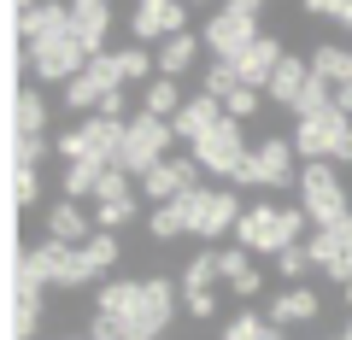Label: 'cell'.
Segmentation results:
<instances>
[{
	"label": "cell",
	"mask_w": 352,
	"mask_h": 340,
	"mask_svg": "<svg viewBox=\"0 0 352 340\" xmlns=\"http://www.w3.org/2000/svg\"><path fill=\"white\" fill-rule=\"evenodd\" d=\"M106 30H112V6L106 0H76L71 6V36L82 41L88 59H106Z\"/></svg>",
	"instance_id": "16"
},
{
	"label": "cell",
	"mask_w": 352,
	"mask_h": 340,
	"mask_svg": "<svg viewBox=\"0 0 352 340\" xmlns=\"http://www.w3.org/2000/svg\"><path fill=\"white\" fill-rule=\"evenodd\" d=\"M311 264L323 270L329 282H340V288H346L352 282V217L346 223H335V229H311Z\"/></svg>",
	"instance_id": "12"
},
{
	"label": "cell",
	"mask_w": 352,
	"mask_h": 340,
	"mask_svg": "<svg viewBox=\"0 0 352 340\" xmlns=\"http://www.w3.org/2000/svg\"><path fill=\"white\" fill-rule=\"evenodd\" d=\"M335 340H352V317H346V328H340V335H335Z\"/></svg>",
	"instance_id": "47"
},
{
	"label": "cell",
	"mask_w": 352,
	"mask_h": 340,
	"mask_svg": "<svg viewBox=\"0 0 352 340\" xmlns=\"http://www.w3.org/2000/svg\"><path fill=\"white\" fill-rule=\"evenodd\" d=\"M270 323L276 328H294V323H317L323 317V299H317V288H282L276 299H270Z\"/></svg>",
	"instance_id": "19"
},
{
	"label": "cell",
	"mask_w": 352,
	"mask_h": 340,
	"mask_svg": "<svg viewBox=\"0 0 352 340\" xmlns=\"http://www.w3.org/2000/svg\"><path fill=\"white\" fill-rule=\"evenodd\" d=\"M182 106H188V100H182V89H176L170 76H153V82H147V100H141V112H147V117H164V124H170Z\"/></svg>",
	"instance_id": "27"
},
{
	"label": "cell",
	"mask_w": 352,
	"mask_h": 340,
	"mask_svg": "<svg viewBox=\"0 0 352 340\" xmlns=\"http://www.w3.org/2000/svg\"><path fill=\"white\" fill-rule=\"evenodd\" d=\"M329 164H352V129L340 135V147H335V159H329Z\"/></svg>",
	"instance_id": "44"
},
{
	"label": "cell",
	"mask_w": 352,
	"mask_h": 340,
	"mask_svg": "<svg viewBox=\"0 0 352 340\" xmlns=\"http://www.w3.org/2000/svg\"><path fill=\"white\" fill-rule=\"evenodd\" d=\"M294 188H300V212L311 217V229H335V223L352 217L335 164H300V182H294Z\"/></svg>",
	"instance_id": "5"
},
{
	"label": "cell",
	"mask_w": 352,
	"mask_h": 340,
	"mask_svg": "<svg viewBox=\"0 0 352 340\" xmlns=\"http://www.w3.org/2000/svg\"><path fill=\"white\" fill-rule=\"evenodd\" d=\"M112 89H124V82H118L112 53H106V59H88V71L65 89V106H71V112H82V117H94V112H100V100H106Z\"/></svg>",
	"instance_id": "14"
},
{
	"label": "cell",
	"mask_w": 352,
	"mask_h": 340,
	"mask_svg": "<svg viewBox=\"0 0 352 340\" xmlns=\"http://www.w3.org/2000/svg\"><path fill=\"white\" fill-rule=\"evenodd\" d=\"M305 223L311 217L300 212V205H247V217H241V247L247 252H288V247H300V235H305Z\"/></svg>",
	"instance_id": "1"
},
{
	"label": "cell",
	"mask_w": 352,
	"mask_h": 340,
	"mask_svg": "<svg viewBox=\"0 0 352 340\" xmlns=\"http://www.w3.org/2000/svg\"><path fill=\"white\" fill-rule=\"evenodd\" d=\"M282 59H288V53H282V41H276V36H258V41H252V47L235 59V71H241V82H247V89H258V94H264Z\"/></svg>",
	"instance_id": "17"
},
{
	"label": "cell",
	"mask_w": 352,
	"mask_h": 340,
	"mask_svg": "<svg viewBox=\"0 0 352 340\" xmlns=\"http://www.w3.org/2000/svg\"><path fill=\"white\" fill-rule=\"evenodd\" d=\"M153 59H159V76H170V82H176V76L200 59V36H194V30H182V36H170L159 53H153Z\"/></svg>",
	"instance_id": "24"
},
{
	"label": "cell",
	"mask_w": 352,
	"mask_h": 340,
	"mask_svg": "<svg viewBox=\"0 0 352 340\" xmlns=\"http://www.w3.org/2000/svg\"><path fill=\"white\" fill-rule=\"evenodd\" d=\"M147 229H153V235H159V240H176V235H188V217H182V205H153V217H147Z\"/></svg>",
	"instance_id": "34"
},
{
	"label": "cell",
	"mask_w": 352,
	"mask_h": 340,
	"mask_svg": "<svg viewBox=\"0 0 352 340\" xmlns=\"http://www.w3.org/2000/svg\"><path fill=\"white\" fill-rule=\"evenodd\" d=\"M276 270H282V276H288V288H305V276H311V252H305V247H288V252H276Z\"/></svg>",
	"instance_id": "35"
},
{
	"label": "cell",
	"mask_w": 352,
	"mask_h": 340,
	"mask_svg": "<svg viewBox=\"0 0 352 340\" xmlns=\"http://www.w3.org/2000/svg\"><path fill=\"white\" fill-rule=\"evenodd\" d=\"M41 124H47V106H41V94L18 89V100H12V135H41Z\"/></svg>",
	"instance_id": "29"
},
{
	"label": "cell",
	"mask_w": 352,
	"mask_h": 340,
	"mask_svg": "<svg viewBox=\"0 0 352 340\" xmlns=\"http://www.w3.org/2000/svg\"><path fill=\"white\" fill-rule=\"evenodd\" d=\"M47 152H53L47 135H18V164H41Z\"/></svg>",
	"instance_id": "40"
},
{
	"label": "cell",
	"mask_w": 352,
	"mask_h": 340,
	"mask_svg": "<svg viewBox=\"0 0 352 340\" xmlns=\"http://www.w3.org/2000/svg\"><path fill=\"white\" fill-rule=\"evenodd\" d=\"M200 41L212 47V59H229V65H235L241 53L258 41V0H229V6H217V12L206 18Z\"/></svg>",
	"instance_id": "4"
},
{
	"label": "cell",
	"mask_w": 352,
	"mask_h": 340,
	"mask_svg": "<svg viewBox=\"0 0 352 340\" xmlns=\"http://www.w3.org/2000/svg\"><path fill=\"white\" fill-rule=\"evenodd\" d=\"M135 305H141V282H100V299H94V311H106V317H118V323H129L135 317Z\"/></svg>",
	"instance_id": "25"
},
{
	"label": "cell",
	"mask_w": 352,
	"mask_h": 340,
	"mask_svg": "<svg viewBox=\"0 0 352 340\" xmlns=\"http://www.w3.org/2000/svg\"><path fill=\"white\" fill-rule=\"evenodd\" d=\"M141 188H147L153 205H170V200H182V194H194V188H200V164H194V152H188V159H164L159 170L141 177Z\"/></svg>",
	"instance_id": "15"
},
{
	"label": "cell",
	"mask_w": 352,
	"mask_h": 340,
	"mask_svg": "<svg viewBox=\"0 0 352 340\" xmlns=\"http://www.w3.org/2000/svg\"><path fill=\"white\" fill-rule=\"evenodd\" d=\"M346 129H352V117L340 112V106H317V112H300V117H294V135H288V141H294V152H300L305 164H329Z\"/></svg>",
	"instance_id": "7"
},
{
	"label": "cell",
	"mask_w": 352,
	"mask_h": 340,
	"mask_svg": "<svg viewBox=\"0 0 352 340\" xmlns=\"http://www.w3.org/2000/svg\"><path fill=\"white\" fill-rule=\"evenodd\" d=\"M176 205H182V217H188V235H200V240L229 235V229H241V217H247V205H241L229 188H194Z\"/></svg>",
	"instance_id": "6"
},
{
	"label": "cell",
	"mask_w": 352,
	"mask_h": 340,
	"mask_svg": "<svg viewBox=\"0 0 352 340\" xmlns=\"http://www.w3.org/2000/svg\"><path fill=\"white\" fill-rule=\"evenodd\" d=\"M124 112H129V94H124V89H112V94L100 100V117H112V124H118Z\"/></svg>",
	"instance_id": "43"
},
{
	"label": "cell",
	"mask_w": 352,
	"mask_h": 340,
	"mask_svg": "<svg viewBox=\"0 0 352 340\" xmlns=\"http://www.w3.org/2000/svg\"><path fill=\"white\" fill-rule=\"evenodd\" d=\"M258 100H264V94L241 82V89H235V94H229V100H223V117H229V124H247V117L258 112Z\"/></svg>",
	"instance_id": "37"
},
{
	"label": "cell",
	"mask_w": 352,
	"mask_h": 340,
	"mask_svg": "<svg viewBox=\"0 0 352 340\" xmlns=\"http://www.w3.org/2000/svg\"><path fill=\"white\" fill-rule=\"evenodd\" d=\"M41 194V182H36V164H12V200L18 205H30Z\"/></svg>",
	"instance_id": "38"
},
{
	"label": "cell",
	"mask_w": 352,
	"mask_h": 340,
	"mask_svg": "<svg viewBox=\"0 0 352 340\" xmlns=\"http://www.w3.org/2000/svg\"><path fill=\"white\" fill-rule=\"evenodd\" d=\"M176 305H182V293H176L164 276H147V282H141V305H135V317L124 323V340H159L164 328H170Z\"/></svg>",
	"instance_id": "9"
},
{
	"label": "cell",
	"mask_w": 352,
	"mask_h": 340,
	"mask_svg": "<svg viewBox=\"0 0 352 340\" xmlns=\"http://www.w3.org/2000/svg\"><path fill=\"white\" fill-rule=\"evenodd\" d=\"M41 323V282H30L24 270H12V335H36Z\"/></svg>",
	"instance_id": "22"
},
{
	"label": "cell",
	"mask_w": 352,
	"mask_h": 340,
	"mask_svg": "<svg viewBox=\"0 0 352 340\" xmlns=\"http://www.w3.org/2000/svg\"><path fill=\"white\" fill-rule=\"evenodd\" d=\"M247 159H252V147H247V135H241V124H229V117L212 124L194 141V164H200V170H217V177H229V182H241Z\"/></svg>",
	"instance_id": "8"
},
{
	"label": "cell",
	"mask_w": 352,
	"mask_h": 340,
	"mask_svg": "<svg viewBox=\"0 0 352 340\" xmlns=\"http://www.w3.org/2000/svg\"><path fill=\"white\" fill-rule=\"evenodd\" d=\"M311 76L323 82V89H346L352 82V47H335V41L311 47Z\"/></svg>",
	"instance_id": "23"
},
{
	"label": "cell",
	"mask_w": 352,
	"mask_h": 340,
	"mask_svg": "<svg viewBox=\"0 0 352 340\" xmlns=\"http://www.w3.org/2000/svg\"><path fill=\"white\" fill-rule=\"evenodd\" d=\"M112 65H118V82H135V76H153V71H159V59H153L147 47H124V53H112Z\"/></svg>",
	"instance_id": "33"
},
{
	"label": "cell",
	"mask_w": 352,
	"mask_h": 340,
	"mask_svg": "<svg viewBox=\"0 0 352 340\" xmlns=\"http://www.w3.org/2000/svg\"><path fill=\"white\" fill-rule=\"evenodd\" d=\"M235 89H241V71H235L229 59H212V65H206V76H200V94H212V100L223 106Z\"/></svg>",
	"instance_id": "30"
},
{
	"label": "cell",
	"mask_w": 352,
	"mask_h": 340,
	"mask_svg": "<svg viewBox=\"0 0 352 340\" xmlns=\"http://www.w3.org/2000/svg\"><path fill=\"white\" fill-rule=\"evenodd\" d=\"M129 200H135L129 177H124V170H106V177H100V194H94V205H129Z\"/></svg>",
	"instance_id": "36"
},
{
	"label": "cell",
	"mask_w": 352,
	"mask_h": 340,
	"mask_svg": "<svg viewBox=\"0 0 352 340\" xmlns=\"http://www.w3.org/2000/svg\"><path fill=\"white\" fill-rule=\"evenodd\" d=\"M340 299H346V311H352V282H346V288H340Z\"/></svg>",
	"instance_id": "46"
},
{
	"label": "cell",
	"mask_w": 352,
	"mask_h": 340,
	"mask_svg": "<svg viewBox=\"0 0 352 340\" xmlns=\"http://www.w3.org/2000/svg\"><path fill=\"white\" fill-rule=\"evenodd\" d=\"M88 340H124V323L106 317V311H94V317H88Z\"/></svg>",
	"instance_id": "41"
},
{
	"label": "cell",
	"mask_w": 352,
	"mask_h": 340,
	"mask_svg": "<svg viewBox=\"0 0 352 340\" xmlns=\"http://www.w3.org/2000/svg\"><path fill=\"white\" fill-rule=\"evenodd\" d=\"M100 177H106V164H71V170H65V200L100 194Z\"/></svg>",
	"instance_id": "31"
},
{
	"label": "cell",
	"mask_w": 352,
	"mask_h": 340,
	"mask_svg": "<svg viewBox=\"0 0 352 340\" xmlns=\"http://www.w3.org/2000/svg\"><path fill=\"white\" fill-rule=\"evenodd\" d=\"M335 106H340V112L352 117V82H346V89H335Z\"/></svg>",
	"instance_id": "45"
},
{
	"label": "cell",
	"mask_w": 352,
	"mask_h": 340,
	"mask_svg": "<svg viewBox=\"0 0 352 340\" xmlns=\"http://www.w3.org/2000/svg\"><path fill=\"white\" fill-rule=\"evenodd\" d=\"M129 30H135V47H147V41H170V36H182L188 30V12L176 6V0H141L135 12H129Z\"/></svg>",
	"instance_id": "13"
},
{
	"label": "cell",
	"mask_w": 352,
	"mask_h": 340,
	"mask_svg": "<svg viewBox=\"0 0 352 340\" xmlns=\"http://www.w3.org/2000/svg\"><path fill=\"white\" fill-rule=\"evenodd\" d=\"M100 235L94 229V217L88 212H76V200H59L47 212V240H65V247H88V240Z\"/></svg>",
	"instance_id": "20"
},
{
	"label": "cell",
	"mask_w": 352,
	"mask_h": 340,
	"mask_svg": "<svg viewBox=\"0 0 352 340\" xmlns=\"http://www.w3.org/2000/svg\"><path fill=\"white\" fill-rule=\"evenodd\" d=\"M24 36H30V47H41V41H53V36H71V6H30V18H24Z\"/></svg>",
	"instance_id": "26"
},
{
	"label": "cell",
	"mask_w": 352,
	"mask_h": 340,
	"mask_svg": "<svg viewBox=\"0 0 352 340\" xmlns=\"http://www.w3.org/2000/svg\"><path fill=\"white\" fill-rule=\"evenodd\" d=\"M170 141H176V129L164 124V117L135 112L124 124V152H118L112 170H124V177H147V170H159V164L170 159Z\"/></svg>",
	"instance_id": "3"
},
{
	"label": "cell",
	"mask_w": 352,
	"mask_h": 340,
	"mask_svg": "<svg viewBox=\"0 0 352 340\" xmlns=\"http://www.w3.org/2000/svg\"><path fill=\"white\" fill-rule=\"evenodd\" d=\"M82 264H88V276L100 282L106 270L118 264V235H94V240H88V247H82Z\"/></svg>",
	"instance_id": "32"
},
{
	"label": "cell",
	"mask_w": 352,
	"mask_h": 340,
	"mask_svg": "<svg viewBox=\"0 0 352 340\" xmlns=\"http://www.w3.org/2000/svg\"><path fill=\"white\" fill-rule=\"evenodd\" d=\"M311 18H335L352 30V0H311Z\"/></svg>",
	"instance_id": "42"
},
{
	"label": "cell",
	"mask_w": 352,
	"mask_h": 340,
	"mask_svg": "<svg viewBox=\"0 0 352 340\" xmlns=\"http://www.w3.org/2000/svg\"><path fill=\"white\" fill-rule=\"evenodd\" d=\"M53 152H59L65 164H106L112 170L118 152H124V124H112V117H82L76 129H65L59 141H53Z\"/></svg>",
	"instance_id": "2"
},
{
	"label": "cell",
	"mask_w": 352,
	"mask_h": 340,
	"mask_svg": "<svg viewBox=\"0 0 352 340\" xmlns=\"http://www.w3.org/2000/svg\"><path fill=\"white\" fill-rule=\"evenodd\" d=\"M182 311H188L194 323H212L217 317V293H182Z\"/></svg>",
	"instance_id": "39"
},
{
	"label": "cell",
	"mask_w": 352,
	"mask_h": 340,
	"mask_svg": "<svg viewBox=\"0 0 352 340\" xmlns=\"http://www.w3.org/2000/svg\"><path fill=\"white\" fill-rule=\"evenodd\" d=\"M212 124H223V106H217L212 94H194V100H188V106H182V112L170 117L176 141H188V147H194V141H200V135H206V129H212Z\"/></svg>",
	"instance_id": "21"
},
{
	"label": "cell",
	"mask_w": 352,
	"mask_h": 340,
	"mask_svg": "<svg viewBox=\"0 0 352 340\" xmlns=\"http://www.w3.org/2000/svg\"><path fill=\"white\" fill-rule=\"evenodd\" d=\"M294 141L282 135H264V147H252L247 170H241V182H252V188H288V182H300V170H294Z\"/></svg>",
	"instance_id": "10"
},
{
	"label": "cell",
	"mask_w": 352,
	"mask_h": 340,
	"mask_svg": "<svg viewBox=\"0 0 352 340\" xmlns=\"http://www.w3.org/2000/svg\"><path fill=\"white\" fill-rule=\"evenodd\" d=\"M217 282H223V270H217V252H194L188 264H182V293H212Z\"/></svg>",
	"instance_id": "28"
},
{
	"label": "cell",
	"mask_w": 352,
	"mask_h": 340,
	"mask_svg": "<svg viewBox=\"0 0 352 340\" xmlns=\"http://www.w3.org/2000/svg\"><path fill=\"white\" fill-rule=\"evenodd\" d=\"M30 71H36L41 82H65V89H71L76 76L88 71V53H82L76 36H53V41H41V47H30Z\"/></svg>",
	"instance_id": "11"
},
{
	"label": "cell",
	"mask_w": 352,
	"mask_h": 340,
	"mask_svg": "<svg viewBox=\"0 0 352 340\" xmlns=\"http://www.w3.org/2000/svg\"><path fill=\"white\" fill-rule=\"evenodd\" d=\"M305 89H311V59H294V53H288V59L276 65V76H270L264 100H276V106H288V112H300Z\"/></svg>",
	"instance_id": "18"
}]
</instances>
